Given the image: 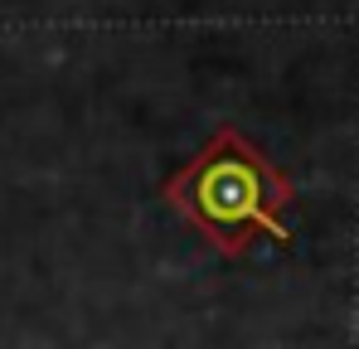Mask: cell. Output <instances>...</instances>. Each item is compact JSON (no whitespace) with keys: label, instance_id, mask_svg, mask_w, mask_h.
I'll list each match as a JSON object with an SVG mask.
<instances>
[{"label":"cell","instance_id":"cell-1","mask_svg":"<svg viewBox=\"0 0 359 349\" xmlns=\"http://www.w3.org/2000/svg\"><path fill=\"white\" fill-rule=\"evenodd\" d=\"M161 199L224 257H243L257 238H277L282 247L292 242L287 209L297 204V189L287 170L233 126H219L199 156L165 179Z\"/></svg>","mask_w":359,"mask_h":349}]
</instances>
